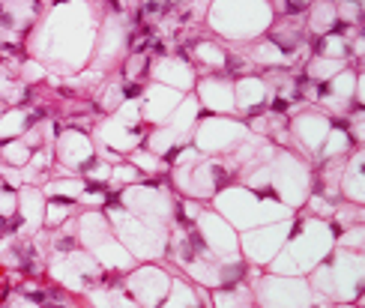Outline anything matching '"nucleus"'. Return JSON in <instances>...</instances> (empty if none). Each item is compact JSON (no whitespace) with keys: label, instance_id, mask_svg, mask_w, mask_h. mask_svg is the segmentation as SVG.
Wrapping results in <instances>:
<instances>
[{"label":"nucleus","instance_id":"9d476101","mask_svg":"<svg viewBox=\"0 0 365 308\" xmlns=\"http://www.w3.org/2000/svg\"><path fill=\"white\" fill-rule=\"evenodd\" d=\"M195 227L201 234L204 245L210 249V255L222 260L225 267H234V264H246L240 252V234L227 225L216 210H201V215L195 219Z\"/></svg>","mask_w":365,"mask_h":308},{"label":"nucleus","instance_id":"4468645a","mask_svg":"<svg viewBox=\"0 0 365 308\" xmlns=\"http://www.w3.org/2000/svg\"><path fill=\"white\" fill-rule=\"evenodd\" d=\"M54 165H60L63 171L69 174H78L81 168L96 156V144H93V135L78 129V126H69V129H60V135L54 138Z\"/></svg>","mask_w":365,"mask_h":308},{"label":"nucleus","instance_id":"9b49d317","mask_svg":"<svg viewBox=\"0 0 365 308\" xmlns=\"http://www.w3.org/2000/svg\"><path fill=\"white\" fill-rule=\"evenodd\" d=\"M267 19H269V6L267 4H216L210 12V21L212 27L225 34L227 27L237 21V27L231 30L227 39H252L257 36L261 30L267 27Z\"/></svg>","mask_w":365,"mask_h":308},{"label":"nucleus","instance_id":"a878e982","mask_svg":"<svg viewBox=\"0 0 365 308\" xmlns=\"http://www.w3.org/2000/svg\"><path fill=\"white\" fill-rule=\"evenodd\" d=\"M341 195L351 197V204L365 207V150L356 159H351V171H347V177H341Z\"/></svg>","mask_w":365,"mask_h":308},{"label":"nucleus","instance_id":"1a4fd4ad","mask_svg":"<svg viewBox=\"0 0 365 308\" xmlns=\"http://www.w3.org/2000/svg\"><path fill=\"white\" fill-rule=\"evenodd\" d=\"M291 230H294V222L284 219V222H272V225H264V227H255V230L240 234L242 260L252 264V267H269L272 260H276V255L284 249Z\"/></svg>","mask_w":365,"mask_h":308},{"label":"nucleus","instance_id":"a211bd4d","mask_svg":"<svg viewBox=\"0 0 365 308\" xmlns=\"http://www.w3.org/2000/svg\"><path fill=\"white\" fill-rule=\"evenodd\" d=\"M45 207H48V197L42 195V189H36V186L19 189V219H21L24 234L34 237L36 230L45 227Z\"/></svg>","mask_w":365,"mask_h":308},{"label":"nucleus","instance_id":"b1692460","mask_svg":"<svg viewBox=\"0 0 365 308\" xmlns=\"http://www.w3.org/2000/svg\"><path fill=\"white\" fill-rule=\"evenodd\" d=\"M210 305L212 308H257L255 290L246 282H237V284H225V287L210 290Z\"/></svg>","mask_w":365,"mask_h":308},{"label":"nucleus","instance_id":"c756f323","mask_svg":"<svg viewBox=\"0 0 365 308\" xmlns=\"http://www.w3.org/2000/svg\"><path fill=\"white\" fill-rule=\"evenodd\" d=\"M90 305L93 308H138L126 290H117V287L90 290Z\"/></svg>","mask_w":365,"mask_h":308},{"label":"nucleus","instance_id":"6e6552de","mask_svg":"<svg viewBox=\"0 0 365 308\" xmlns=\"http://www.w3.org/2000/svg\"><path fill=\"white\" fill-rule=\"evenodd\" d=\"M48 272L57 284H63L72 294H90L102 282V267L84 249H75L69 255H54L48 264Z\"/></svg>","mask_w":365,"mask_h":308},{"label":"nucleus","instance_id":"f8f14e48","mask_svg":"<svg viewBox=\"0 0 365 308\" xmlns=\"http://www.w3.org/2000/svg\"><path fill=\"white\" fill-rule=\"evenodd\" d=\"M171 275L159 264H141L126 272L123 287L138 308H162L171 294Z\"/></svg>","mask_w":365,"mask_h":308},{"label":"nucleus","instance_id":"bb28decb","mask_svg":"<svg viewBox=\"0 0 365 308\" xmlns=\"http://www.w3.org/2000/svg\"><path fill=\"white\" fill-rule=\"evenodd\" d=\"M249 63H261V66H272V69H284L287 63H291V57H287L279 45H272L269 39H261L252 48V57Z\"/></svg>","mask_w":365,"mask_h":308},{"label":"nucleus","instance_id":"393cba45","mask_svg":"<svg viewBox=\"0 0 365 308\" xmlns=\"http://www.w3.org/2000/svg\"><path fill=\"white\" fill-rule=\"evenodd\" d=\"M197 96L210 108V111H234V84H227L222 78H207L197 87Z\"/></svg>","mask_w":365,"mask_h":308},{"label":"nucleus","instance_id":"6ab92c4d","mask_svg":"<svg viewBox=\"0 0 365 308\" xmlns=\"http://www.w3.org/2000/svg\"><path fill=\"white\" fill-rule=\"evenodd\" d=\"M90 255L96 257V264L102 267V272H117V275H126L129 270H135V257L123 249V242H120L114 234L105 237L102 242H96Z\"/></svg>","mask_w":365,"mask_h":308},{"label":"nucleus","instance_id":"2f4dec72","mask_svg":"<svg viewBox=\"0 0 365 308\" xmlns=\"http://www.w3.org/2000/svg\"><path fill=\"white\" fill-rule=\"evenodd\" d=\"M30 156H34V153L27 150V144L21 141V138H15V141L0 144V165L15 168V171H24V165L30 162Z\"/></svg>","mask_w":365,"mask_h":308},{"label":"nucleus","instance_id":"20e7f679","mask_svg":"<svg viewBox=\"0 0 365 308\" xmlns=\"http://www.w3.org/2000/svg\"><path fill=\"white\" fill-rule=\"evenodd\" d=\"M314 297L329 302H359L365 290V255L336 249L314 272L306 275Z\"/></svg>","mask_w":365,"mask_h":308},{"label":"nucleus","instance_id":"79ce46f5","mask_svg":"<svg viewBox=\"0 0 365 308\" xmlns=\"http://www.w3.org/2000/svg\"><path fill=\"white\" fill-rule=\"evenodd\" d=\"M332 308H359L356 302H332Z\"/></svg>","mask_w":365,"mask_h":308},{"label":"nucleus","instance_id":"ddd939ff","mask_svg":"<svg viewBox=\"0 0 365 308\" xmlns=\"http://www.w3.org/2000/svg\"><path fill=\"white\" fill-rule=\"evenodd\" d=\"M252 132L246 129V123L225 120V117H204L195 126V150L201 156H216V153H231L240 141H246Z\"/></svg>","mask_w":365,"mask_h":308},{"label":"nucleus","instance_id":"423d86ee","mask_svg":"<svg viewBox=\"0 0 365 308\" xmlns=\"http://www.w3.org/2000/svg\"><path fill=\"white\" fill-rule=\"evenodd\" d=\"M117 201L123 204L126 212L138 215V219H147V222H156V225H165L171 227L174 225V197L165 192V183L162 180H150L144 177L141 183L135 186H126L117 192Z\"/></svg>","mask_w":365,"mask_h":308},{"label":"nucleus","instance_id":"412c9836","mask_svg":"<svg viewBox=\"0 0 365 308\" xmlns=\"http://www.w3.org/2000/svg\"><path fill=\"white\" fill-rule=\"evenodd\" d=\"M264 102H267V81L264 78H252V75H246V78L237 81L234 105L242 114H249V120L264 111Z\"/></svg>","mask_w":365,"mask_h":308},{"label":"nucleus","instance_id":"cd10ccee","mask_svg":"<svg viewBox=\"0 0 365 308\" xmlns=\"http://www.w3.org/2000/svg\"><path fill=\"white\" fill-rule=\"evenodd\" d=\"M339 21V4H317L309 9V27L317 36H327Z\"/></svg>","mask_w":365,"mask_h":308},{"label":"nucleus","instance_id":"2eb2a0df","mask_svg":"<svg viewBox=\"0 0 365 308\" xmlns=\"http://www.w3.org/2000/svg\"><path fill=\"white\" fill-rule=\"evenodd\" d=\"M182 102L180 90H171L165 84H150L144 87V96L138 102V114L144 123H168V117L177 111V105Z\"/></svg>","mask_w":365,"mask_h":308},{"label":"nucleus","instance_id":"39448f33","mask_svg":"<svg viewBox=\"0 0 365 308\" xmlns=\"http://www.w3.org/2000/svg\"><path fill=\"white\" fill-rule=\"evenodd\" d=\"M216 212L231 225L234 230H255L272 222H284L291 219V210L279 201L257 195L252 189H222L216 195Z\"/></svg>","mask_w":365,"mask_h":308},{"label":"nucleus","instance_id":"dca6fc26","mask_svg":"<svg viewBox=\"0 0 365 308\" xmlns=\"http://www.w3.org/2000/svg\"><path fill=\"white\" fill-rule=\"evenodd\" d=\"M287 129H291L294 141H299L309 153H321V147L327 144V138L332 132V123H329V117L317 114V111H302L291 120Z\"/></svg>","mask_w":365,"mask_h":308},{"label":"nucleus","instance_id":"72a5a7b5","mask_svg":"<svg viewBox=\"0 0 365 308\" xmlns=\"http://www.w3.org/2000/svg\"><path fill=\"white\" fill-rule=\"evenodd\" d=\"M126 162H132L141 174H144V171L153 174V171H162V168H165V159H162V156H153V153H147V150H141V147H138V150H132Z\"/></svg>","mask_w":365,"mask_h":308},{"label":"nucleus","instance_id":"4be33fe9","mask_svg":"<svg viewBox=\"0 0 365 308\" xmlns=\"http://www.w3.org/2000/svg\"><path fill=\"white\" fill-rule=\"evenodd\" d=\"M162 308H212V305H210V294L204 287H195L189 279L177 275L171 282V294Z\"/></svg>","mask_w":365,"mask_h":308},{"label":"nucleus","instance_id":"f257e3e1","mask_svg":"<svg viewBox=\"0 0 365 308\" xmlns=\"http://www.w3.org/2000/svg\"><path fill=\"white\" fill-rule=\"evenodd\" d=\"M99 6L93 4H60L39 15L36 27L27 34V54L45 69L75 72L84 69L96 48Z\"/></svg>","mask_w":365,"mask_h":308},{"label":"nucleus","instance_id":"7ed1b4c3","mask_svg":"<svg viewBox=\"0 0 365 308\" xmlns=\"http://www.w3.org/2000/svg\"><path fill=\"white\" fill-rule=\"evenodd\" d=\"M102 212L108 215L114 237L123 242V249L135 257V264H159V260H165V255H168L171 227L126 212L123 204L117 201V195H111V201L105 204Z\"/></svg>","mask_w":365,"mask_h":308},{"label":"nucleus","instance_id":"f03ea898","mask_svg":"<svg viewBox=\"0 0 365 308\" xmlns=\"http://www.w3.org/2000/svg\"><path fill=\"white\" fill-rule=\"evenodd\" d=\"M336 240H339L336 225L329 227V222H324V219L297 222L291 237L284 242V249L269 264V272L306 279L309 272H314L332 252H336Z\"/></svg>","mask_w":365,"mask_h":308},{"label":"nucleus","instance_id":"c9c22d12","mask_svg":"<svg viewBox=\"0 0 365 308\" xmlns=\"http://www.w3.org/2000/svg\"><path fill=\"white\" fill-rule=\"evenodd\" d=\"M108 201H111V195H108V189H102V186H87L81 192V197H78V204L87 207V210H105Z\"/></svg>","mask_w":365,"mask_h":308},{"label":"nucleus","instance_id":"5701e85b","mask_svg":"<svg viewBox=\"0 0 365 308\" xmlns=\"http://www.w3.org/2000/svg\"><path fill=\"white\" fill-rule=\"evenodd\" d=\"M84 189H87V186H84V180H81L78 174H66V177H51V180L42 186V195L48 197V201L75 207Z\"/></svg>","mask_w":365,"mask_h":308},{"label":"nucleus","instance_id":"aec40b11","mask_svg":"<svg viewBox=\"0 0 365 308\" xmlns=\"http://www.w3.org/2000/svg\"><path fill=\"white\" fill-rule=\"evenodd\" d=\"M45 117L42 108H6L4 117H0V144H6V141H15V138H21L27 129H34L39 126Z\"/></svg>","mask_w":365,"mask_h":308},{"label":"nucleus","instance_id":"4c0bfd02","mask_svg":"<svg viewBox=\"0 0 365 308\" xmlns=\"http://www.w3.org/2000/svg\"><path fill=\"white\" fill-rule=\"evenodd\" d=\"M195 51H197V57H201L204 63H210V66H225V63H227V54L219 48V45H212V42H197Z\"/></svg>","mask_w":365,"mask_h":308},{"label":"nucleus","instance_id":"c85d7f7f","mask_svg":"<svg viewBox=\"0 0 365 308\" xmlns=\"http://www.w3.org/2000/svg\"><path fill=\"white\" fill-rule=\"evenodd\" d=\"M341 69H347V66H344V60L312 57V63L306 66V78H309V81H314V84H327V81L336 78V75H339Z\"/></svg>","mask_w":365,"mask_h":308},{"label":"nucleus","instance_id":"ea45409f","mask_svg":"<svg viewBox=\"0 0 365 308\" xmlns=\"http://www.w3.org/2000/svg\"><path fill=\"white\" fill-rule=\"evenodd\" d=\"M356 96H359V102L365 108V75H359V78H356Z\"/></svg>","mask_w":365,"mask_h":308},{"label":"nucleus","instance_id":"f3484780","mask_svg":"<svg viewBox=\"0 0 365 308\" xmlns=\"http://www.w3.org/2000/svg\"><path fill=\"white\" fill-rule=\"evenodd\" d=\"M150 75L156 78V84H165L171 90H180V93H186V90L195 84V72L189 66L186 54H177V57H156L150 60Z\"/></svg>","mask_w":365,"mask_h":308},{"label":"nucleus","instance_id":"0eeeda50","mask_svg":"<svg viewBox=\"0 0 365 308\" xmlns=\"http://www.w3.org/2000/svg\"><path fill=\"white\" fill-rule=\"evenodd\" d=\"M257 308H312V287L306 279H294V275H272L261 272L252 282Z\"/></svg>","mask_w":365,"mask_h":308},{"label":"nucleus","instance_id":"f704fd0d","mask_svg":"<svg viewBox=\"0 0 365 308\" xmlns=\"http://www.w3.org/2000/svg\"><path fill=\"white\" fill-rule=\"evenodd\" d=\"M150 54H129L126 57V63H123V75H126V81H138L141 75L150 72Z\"/></svg>","mask_w":365,"mask_h":308},{"label":"nucleus","instance_id":"a19ab883","mask_svg":"<svg viewBox=\"0 0 365 308\" xmlns=\"http://www.w3.org/2000/svg\"><path fill=\"white\" fill-rule=\"evenodd\" d=\"M354 57H365V36H359L354 42Z\"/></svg>","mask_w":365,"mask_h":308},{"label":"nucleus","instance_id":"7c9ffc66","mask_svg":"<svg viewBox=\"0 0 365 308\" xmlns=\"http://www.w3.org/2000/svg\"><path fill=\"white\" fill-rule=\"evenodd\" d=\"M111 171H114L111 162H105L102 156H93L78 171V177L84 180V186H102L105 189V183H111Z\"/></svg>","mask_w":365,"mask_h":308},{"label":"nucleus","instance_id":"58836bf2","mask_svg":"<svg viewBox=\"0 0 365 308\" xmlns=\"http://www.w3.org/2000/svg\"><path fill=\"white\" fill-rule=\"evenodd\" d=\"M336 207H339L336 201H327V197H317V195H314L312 201H309V210L317 215V219H321V215H324V219H329V215L336 212Z\"/></svg>","mask_w":365,"mask_h":308},{"label":"nucleus","instance_id":"473e14b6","mask_svg":"<svg viewBox=\"0 0 365 308\" xmlns=\"http://www.w3.org/2000/svg\"><path fill=\"white\" fill-rule=\"evenodd\" d=\"M72 212H75V207L48 201V207H45V230H57L60 225H66L72 219Z\"/></svg>","mask_w":365,"mask_h":308},{"label":"nucleus","instance_id":"e433bc0d","mask_svg":"<svg viewBox=\"0 0 365 308\" xmlns=\"http://www.w3.org/2000/svg\"><path fill=\"white\" fill-rule=\"evenodd\" d=\"M111 180H117V183H123V189L126 186H135V183H141L144 180V174L135 168L132 162H120V165H114V171H111Z\"/></svg>","mask_w":365,"mask_h":308}]
</instances>
